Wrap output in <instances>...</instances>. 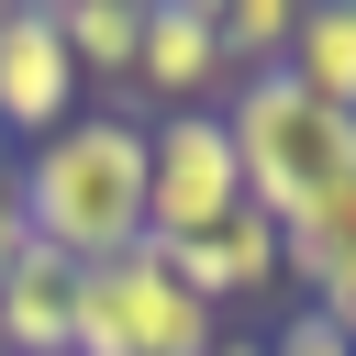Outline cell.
I'll use <instances>...</instances> for the list:
<instances>
[{"label":"cell","mask_w":356,"mask_h":356,"mask_svg":"<svg viewBox=\"0 0 356 356\" xmlns=\"http://www.w3.org/2000/svg\"><path fill=\"white\" fill-rule=\"evenodd\" d=\"M11 167H22L33 245H56L67 267H100V256L145 245V111L134 100H89L67 134H44Z\"/></svg>","instance_id":"cell-1"},{"label":"cell","mask_w":356,"mask_h":356,"mask_svg":"<svg viewBox=\"0 0 356 356\" xmlns=\"http://www.w3.org/2000/svg\"><path fill=\"white\" fill-rule=\"evenodd\" d=\"M222 134H234V156H245V200H256L267 222H300L312 200H334V189L356 178V122L323 111L289 67L234 78V89H222Z\"/></svg>","instance_id":"cell-2"},{"label":"cell","mask_w":356,"mask_h":356,"mask_svg":"<svg viewBox=\"0 0 356 356\" xmlns=\"http://www.w3.org/2000/svg\"><path fill=\"white\" fill-rule=\"evenodd\" d=\"M222 312L167 267V245L145 234L134 256H100V267H78V334H67V356H222Z\"/></svg>","instance_id":"cell-3"},{"label":"cell","mask_w":356,"mask_h":356,"mask_svg":"<svg viewBox=\"0 0 356 356\" xmlns=\"http://www.w3.org/2000/svg\"><path fill=\"white\" fill-rule=\"evenodd\" d=\"M234 211H245V156H234L222 111H156L145 122V234L189 245Z\"/></svg>","instance_id":"cell-4"},{"label":"cell","mask_w":356,"mask_h":356,"mask_svg":"<svg viewBox=\"0 0 356 356\" xmlns=\"http://www.w3.org/2000/svg\"><path fill=\"white\" fill-rule=\"evenodd\" d=\"M89 111L78 67H67V33H56V0H0V145L33 156L44 134H67Z\"/></svg>","instance_id":"cell-5"},{"label":"cell","mask_w":356,"mask_h":356,"mask_svg":"<svg viewBox=\"0 0 356 356\" xmlns=\"http://www.w3.org/2000/svg\"><path fill=\"white\" fill-rule=\"evenodd\" d=\"M234 67L211 33V0H145V44H134V111H222Z\"/></svg>","instance_id":"cell-6"},{"label":"cell","mask_w":356,"mask_h":356,"mask_svg":"<svg viewBox=\"0 0 356 356\" xmlns=\"http://www.w3.org/2000/svg\"><path fill=\"white\" fill-rule=\"evenodd\" d=\"M167 267H178V278H189V289H200V300H211V312L234 323L245 300H267V289H289V234H278V222H267V211L245 200L234 222H211V234H189V245H167Z\"/></svg>","instance_id":"cell-7"},{"label":"cell","mask_w":356,"mask_h":356,"mask_svg":"<svg viewBox=\"0 0 356 356\" xmlns=\"http://www.w3.org/2000/svg\"><path fill=\"white\" fill-rule=\"evenodd\" d=\"M0 334H11V356H67V334H78V267L56 245H22V267L0 278Z\"/></svg>","instance_id":"cell-8"},{"label":"cell","mask_w":356,"mask_h":356,"mask_svg":"<svg viewBox=\"0 0 356 356\" xmlns=\"http://www.w3.org/2000/svg\"><path fill=\"white\" fill-rule=\"evenodd\" d=\"M67 67L89 100H134V44H145V0H56Z\"/></svg>","instance_id":"cell-9"},{"label":"cell","mask_w":356,"mask_h":356,"mask_svg":"<svg viewBox=\"0 0 356 356\" xmlns=\"http://www.w3.org/2000/svg\"><path fill=\"white\" fill-rule=\"evenodd\" d=\"M289 78H300L323 111L356 122V0H300V22H289Z\"/></svg>","instance_id":"cell-10"},{"label":"cell","mask_w":356,"mask_h":356,"mask_svg":"<svg viewBox=\"0 0 356 356\" xmlns=\"http://www.w3.org/2000/svg\"><path fill=\"white\" fill-rule=\"evenodd\" d=\"M289 22H300V0H211V33H222V67L234 78L289 67Z\"/></svg>","instance_id":"cell-11"},{"label":"cell","mask_w":356,"mask_h":356,"mask_svg":"<svg viewBox=\"0 0 356 356\" xmlns=\"http://www.w3.org/2000/svg\"><path fill=\"white\" fill-rule=\"evenodd\" d=\"M267 356H356V345H345V323H323L312 300H289V323L267 334Z\"/></svg>","instance_id":"cell-12"},{"label":"cell","mask_w":356,"mask_h":356,"mask_svg":"<svg viewBox=\"0 0 356 356\" xmlns=\"http://www.w3.org/2000/svg\"><path fill=\"white\" fill-rule=\"evenodd\" d=\"M22 245H33V222H22V167L0 156V278L22 267Z\"/></svg>","instance_id":"cell-13"},{"label":"cell","mask_w":356,"mask_h":356,"mask_svg":"<svg viewBox=\"0 0 356 356\" xmlns=\"http://www.w3.org/2000/svg\"><path fill=\"white\" fill-rule=\"evenodd\" d=\"M222 356H267V334H222Z\"/></svg>","instance_id":"cell-14"},{"label":"cell","mask_w":356,"mask_h":356,"mask_svg":"<svg viewBox=\"0 0 356 356\" xmlns=\"http://www.w3.org/2000/svg\"><path fill=\"white\" fill-rule=\"evenodd\" d=\"M0 356H11V334H0Z\"/></svg>","instance_id":"cell-15"}]
</instances>
